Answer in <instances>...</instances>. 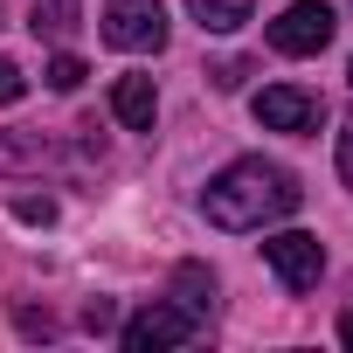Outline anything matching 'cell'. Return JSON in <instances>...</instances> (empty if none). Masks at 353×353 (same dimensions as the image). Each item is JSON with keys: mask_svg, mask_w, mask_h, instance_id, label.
<instances>
[{"mask_svg": "<svg viewBox=\"0 0 353 353\" xmlns=\"http://www.w3.org/2000/svg\"><path fill=\"white\" fill-rule=\"evenodd\" d=\"M298 201H305V188L291 181L284 166H270V159H236V166H222L215 181H208L201 215H208L215 229H229V236H250V229H270V222L298 215Z\"/></svg>", "mask_w": 353, "mask_h": 353, "instance_id": "obj_1", "label": "cell"}, {"mask_svg": "<svg viewBox=\"0 0 353 353\" xmlns=\"http://www.w3.org/2000/svg\"><path fill=\"white\" fill-rule=\"evenodd\" d=\"M104 42L125 49V56L166 49V8H159V0H111V8H104Z\"/></svg>", "mask_w": 353, "mask_h": 353, "instance_id": "obj_2", "label": "cell"}, {"mask_svg": "<svg viewBox=\"0 0 353 353\" xmlns=\"http://www.w3.org/2000/svg\"><path fill=\"white\" fill-rule=\"evenodd\" d=\"M194 332H201V319H194L188 305H173V298H166V305H145L139 319H125V325H118L125 353H159V346H188Z\"/></svg>", "mask_w": 353, "mask_h": 353, "instance_id": "obj_3", "label": "cell"}, {"mask_svg": "<svg viewBox=\"0 0 353 353\" xmlns=\"http://www.w3.org/2000/svg\"><path fill=\"white\" fill-rule=\"evenodd\" d=\"M332 28H339V14L325 8V0H291V8L270 21V49L277 56H319L332 42Z\"/></svg>", "mask_w": 353, "mask_h": 353, "instance_id": "obj_4", "label": "cell"}, {"mask_svg": "<svg viewBox=\"0 0 353 353\" xmlns=\"http://www.w3.org/2000/svg\"><path fill=\"white\" fill-rule=\"evenodd\" d=\"M263 263L277 270L284 291H312L325 277V243L305 236V229H284V236H263Z\"/></svg>", "mask_w": 353, "mask_h": 353, "instance_id": "obj_5", "label": "cell"}, {"mask_svg": "<svg viewBox=\"0 0 353 353\" xmlns=\"http://www.w3.org/2000/svg\"><path fill=\"white\" fill-rule=\"evenodd\" d=\"M319 118H325V104H319V90H305V83H270V90H256V125H263V132H319Z\"/></svg>", "mask_w": 353, "mask_h": 353, "instance_id": "obj_6", "label": "cell"}, {"mask_svg": "<svg viewBox=\"0 0 353 353\" xmlns=\"http://www.w3.org/2000/svg\"><path fill=\"white\" fill-rule=\"evenodd\" d=\"M111 111H118L125 132H152V118H159V90H152V77H118Z\"/></svg>", "mask_w": 353, "mask_h": 353, "instance_id": "obj_7", "label": "cell"}, {"mask_svg": "<svg viewBox=\"0 0 353 353\" xmlns=\"http://www.w3.org/2000/svg\"><path fill=\"white\" fill-rule=\"evenodd\" d=\"M173 305H188L194 319L215 305V270L208 263H181V270H173Z\"/></svg>", "mask_w": 353, "mask_h": 353, "instance_id": "obj_8", "label": "cell"}, {"mask_svg": "<svg viewBox=\"0 0 353 353\" xmlns=\"http://www.w3.org/2000/svg\"><path fill=\"white\" fill-rule=\"evenodd\" d=\"M250 8H256V0H188V14H194L208 35H236V28L250 21Z\"/></svg>", "mask_w": 353, "mask_h": 353, "instance_id": "obj_9", "label": "cell"}, {"mask_svg": "<svg viewBox=\"0 0 353 353\" xmlns=\"http://www.w3.org/2000/svg\"><path fill=\"white\" fill-rule=\"evenodd\" d=\"M83 21V0H35V35H70Z\"/></svg>", "mask_w": 353, "mask_h": 353, "instance_id": "obj_10", "label": "cell"}, {"mask_svg": "<svg viewBox=\"0 0 353 353\" xmlns=\"http://www.w3.org/2000/svg\"><path fill=\"white\" fill-rule=\"evenodd\" d=\"M42 159H49V139H42V132L0 139V173H14V166H42Z\"/></svg>", "mask_w": 353, "mask_h": 353, "instance_id": "obj_11", "label": "cell"}, {"mask_svg": "<svg viewBox=\"0 0 353 353\" xmlns=\"http://www.w3.org/2000/svg\"><path fill=\"white\" fill-rule=\"evenodd\" d=\"M42 77H49V90H77V83H83L90 70H83V56H56V63H49Z\"/></svg>", "mask_w": 353, "mask_h": 353, "instance_id": "obj_12", "label": "cell"}, {"mask_svg": "<svg viewBox=\"0 0 353 353\" xmlns=\"http://www.w3.org/2000/svg\"><path fill=\"white\" fill-rule=\"evenodd\" d=\"M14 215H21V222H56V201H49V194H21Z\"/></svg>", "mask_w": 353, "mask_h": 353, "instance_id": "obj_13", "label": "cell"}, {"mask_svg": "<svg viewBox=\"0 0 353 353\" xmlns=\"http://www.w3.org/2000/svg\"><path fill=\"white\" fill-rule=\"evenodd\" d=\"M28 90V77H21V63H8V56H0V104H14Z\"/></svg>", "mask_w": 353, "mask_h": 353, "instance_id": "obj_14", "label": "cell"}, {"mask_svg": "<svg viewBox=\"0 0 353 353\" xmlns=\"http://www.w3.org/2000/svg\"><path fill=\"white\" fill-rule=\"evenodd\" d=\"M83 325H90V332H111V325H118L111 298H90V305H83Z\"/></svg>", "mask_w": 353, "mask_h": 353, "instance_id": "obj_15", "label": "cell"}, {"mask_svg": "<svg viewBox=\"0 0 353 353\" xmlns=\"http://www.w3.org/2000/svg\"><path fill=\"white\" fill-rule=\"evenodd\" d=\"M339 181H346V188H353V118H346V125H339Z\"/></svg>", "mask_w": 353, "mask_h": 353, "instance_id": "obj_16", "label": "cell"}, {"mask_svg": "<svg viewBox=\"0 0 353 353\" xmlns=\"http://www.w3.org/2000/svg\"><path fill=\"white\" fill-rule=\"evenodd\" d=\"M208 77H215V90H236V83H243V77H250V63H215V70H208Z\"/></svg>", "mask_w": 353, "mask_h": 353, "instance_id": "obj_17", "label": "cell"}, {"mask_svg": "<svg viewBox=\"0 0 353 353\" xmlns=\"http://www.w3.org/2000/svg\"><path fill=\"white\" fill-rule=\"evenodd\" d=\"M339 339H346V346H353V312H346V319H339Z\"/></svg>", "mask_w": 353, "mask_h": 353, "instance_id": "obj_18", "label": "cell"}, {"mask_svg": "<svg viewBox=\"0 0 353 353\" xmlns=\"http://www.w3.org/2000/svg\"><path fill=\"white\" fill-rule=\"evenodd\" d=\"M346 83H353V63H346Z\"/></svg>", "mask_w": 353, "mask_h": 353, "instance_id": "obj_19", "label": "cell"}]
</instances>
